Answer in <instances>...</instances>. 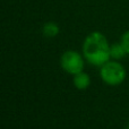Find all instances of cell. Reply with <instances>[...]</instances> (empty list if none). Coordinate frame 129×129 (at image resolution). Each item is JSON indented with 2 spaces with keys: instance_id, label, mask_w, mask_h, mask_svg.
Returning a JSON list of instances; mask_svg holds the SVG:
<instances>
[{
  "instance_id": "1",
  "label": "cell",
  "mask_w": 129,
  "mask_h": 129,
  "mask_svg": "<svg viewBox=\"0 0 129 129\" xmlns=\"http://www.w3.org/2000/svg\"><path fill=\"white\" fill-rule=\"evenodd\" d=\"M110 45L104 34L94 31L89 33L83 42V56L88 63L101 67L111 59Z\"/></svg>"
},
{
  "instance_id": "2",
  "label": "cell",
  "mask_w": 129,
  "mask_h": 129,
  "mask_svg": "<svg viewBox=\"0 0 129 129\" xmlns=\"http://www.w3.org/2000/svg\"><path fill=\"white\" fill-rule=\"evenodd\" d=\"M127 71L118 60H109L100 67V77L109 86H118L126 79Z\"/></svg>"
},
{
  "instance_id": "3",
  "label": "cell",
  "mask_w": 129,
  "mask_h": 129,
  "mask_svg": "<svg viewBox=\"0 0 129 129\" xmlns=\"http://www.w3.org/2000/svg\"><path fill=\"white\" fill-rule=\"evenodd\" d=\"M60 66L67 74L74 76L83 71L85 66V58L75 50H67L60 57Z\"/></svg>"
},
{
  "instance_id": "4",
  "label": "cell",
  "mask_w": 129,
  "mask_h": 129,
  "mask_svg": "<svg viewBox=\"0 0 129 129\" xmlns=\"http://www.w3.org/2000/svg\"><path fill=\"white\" fill-rule=\"evenodd\" d=\"M73 83L74 86L76 87L79 91H84V89H87L91 85V77L85 71H80V73L74 75L73 77Z\"/></svg>"
},
{
  "instance_id": "5",
  "label": "cell",
  "mask_w": 129,
  "mask_h": 129,
  "mask_svg": "<svg viewBox=\"0 0 129 129\" xmlns=\"http://www.w3.org/2000/svg\"><path fill=\"white\" fill-rule=\"evenodd\" d=\"M60 32V27L54 22H47L42 26V34L45 38H56Z\"/></svg>"
},
{
  "instance_id": "6",
  "label": "cell",
  "mask_w": 129,
  "mask_h": 129,
  "mask_svg": "<svg viewBox=\"0 0 129 129\" xmlns=\"http://www.w3.org/2000/svg\"><path fill=\"white\" fill-rule=\"evenodd\" d=\"M126 54H127V51L123 48V45L121 44V42H116L110 45V57H111V59L119 60V59H122Z\"/></svg>"
},
{
  "instance_id": "7",
  "label": "cell",
  "mask_w": 129,
  "mask_h": 129,
  "mask_svg": "<svg viewBox=\"0 0 129 129\" xmlns=\"http://www.w3.org/2000/svg\"><path fill=\"white\" fill-rule=\"evenodd\" d=\"M120 42H121V44L123 45V48L126 49V51H127V54H129V31L125 32V33L121 35Z\"/></svg>"
},
{
  "instance_id": "8",
  "label": "cell",
  "mask_w": 129,
  "mask_h": 129,
  "mask_svg": "<svg viewBox=\"0 0 129 129\" xmlns=\"http://www.w3.org/2000/svg\"><path fill=\"white\" fill-rule=\"evenodd\" d=\"M127 129H129V123H128V125H127Z\"/></svg>"
}]
</instances>
